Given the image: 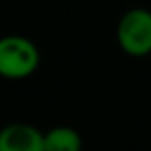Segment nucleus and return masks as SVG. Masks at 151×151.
<instances>
[{"label":"nucleus","instance_id":"f257e3e1","mask_svg":"<svg viewBox=\"0 0 151 151\" xmlns=\"http://www.w3.org/2000/svg\"><path fill=\"white\" fill-rule=\"evenodd\" d=\"M40 65V52L31 38L8 35L0 38V77L23 81L35 75Z\"/></svg>","mask_w":151,"mask_h":151},{"label":"nucleus","instance_id":"f03ea898","mask_svg":"<svg viewBox=\"0 0 151 151\" xmlns=\"http://www.w3.org/2000/svg\"><path fill=\"white\" fill-rule=\"evenodd\" d=\"M117 42L124 54L145 58L151 54V10L132 8L117 23Z\"/></svg>","mask_w":151,"mask_h":151},{"label":"nucleus","instance_id":"7ed1b4c3","mask_svg":"<svg viewBox=\"0 0 151 151\" xmlns=\"http://www.w3.org/2000/svg\"><path fill=\"white\" fill-rule=\"evenodd\" d=\"M0 151H44V132L27 122L0 128Z\"/></svg>","mask_w":151,"mask_h":151},{"label":"nucleus","instance_id":"20e7f679","mask_svg":"<svg viewBox=\"0 0 151 151\" xmlns=\"http://www.w3.org/2000/svg\"><path fill=\"white\" fill-rule=\"evenodd\" d=\"M44 151H82V138L71 126H54L44 132Z\"/></svg>","mask_w":151,"mask_h":151}]
</instances>
